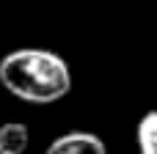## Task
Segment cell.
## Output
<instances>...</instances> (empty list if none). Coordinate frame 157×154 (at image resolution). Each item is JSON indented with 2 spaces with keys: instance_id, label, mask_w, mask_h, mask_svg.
<instances>
[{
  "instance_id": "6da1fadb",
  "label": "cell",
  "mask_w": 157,
  "mask_h": 154,
  "mask_svg": "<svg viewBox=\"0 0 157 154\" xmlns=\"http://www.w3.org/2000/svg\"><path fill=\"white\" fill-rule=\"evenodd\" d=\"M0 85L30 105H52L72 91L69 63L41 47H22L0 58Z\"/></svg>"
},
{
  "instance_id": "7a4b0ae2",
  "label": "cell",
  "mask_w": 157,
  "mask_h": 154,
  "mask_svg": "<svg viewBox=\"0 0 157 154\" xmlns=\"http://www.w3.org/2000/svg\"><path fill=\"white\" fill-rule=\"evenodd\" d=\"M44 154H108V146L99 135L75 130V132H66V135L55 138Z\"/></svg>"
},
{
  "instance_id": "3957f363",
  "label": "cell",
  "mask_w": 157,
  "mask_h": 154,
  "mask_svg": "<svg viewBox=\"0 0 157 154\" xmlns=\"http://www.w3.org/2000/svg\"><path fill=\"white\" fill-rule=\"evenodd\" d=\"M30 143V132L22 121H6L0 124V149L8 154H25Z\"/></svg>"
},
{
  "instance_id": "277c9868",
  "label": "cell",
  "mask_w": 157,
  "mask_h": 154,
  "mask_svg": "<svg viewBox=\"0 0 157 154\" xmlns=\"http://www.w3.org/2000/svg\"><path fill=\"white\" fill-rule=\"evenodd\" d=\"M135 141H138V154H157V110L144 113L135 130Z\"/></svg>"
},
{
  "instance_id": "5b68a950",
  "label": "cell",
  "mask_w": 157,
  "mask_h": 154,
  "mask_svg": "<svg viewBox=\"0 0 157 154\" xmlns=\"http://www.w3.org/2000/svg\"><path fill=\"white\" fill-rule=\"evenodd\" d=\"M0 154H8V152H3V149H0Z\"/></svg>"
}]
</instances>
